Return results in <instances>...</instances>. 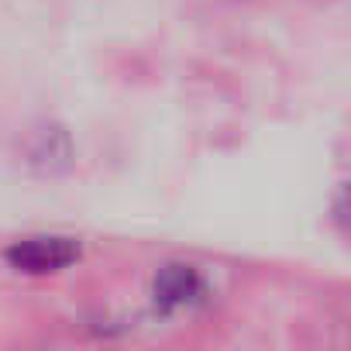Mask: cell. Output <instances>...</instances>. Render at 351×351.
I'll list each match as a JSON object with an SVG mask.
<instances>
[{"instance_id": "cell-2", "label": "cell", "mask_w": 351, "mask_h": 351, "mask_svg": "<svg viewBox=\"0 0 351 351\" xmlns=\"http://www.w3.org/2000/svg\"><path fill=\"white\" fill-rule=\"evenodd\" d=\"M204 293V282L197 276V269L190 265H165L155 276V303L165 310H183L190 303H197Z\"/></svg>"}, {"instance_id": "cell-1", "label": "cell", "mask_w": 351, "mask_h": 351, "mask_svg": "<svg viewBox=\"0 0 351 351\" xmlns=\"http://www.w3.org/2000/svg\"><path fill=\"white\" fill-rule=\"evenodd\" d=\"M80 255L76 241L69 238H56V234H42V238H25L18 245L8 248V262L21 272H59L66 269L73 258Z\"/></svg>"}]
</instances>
